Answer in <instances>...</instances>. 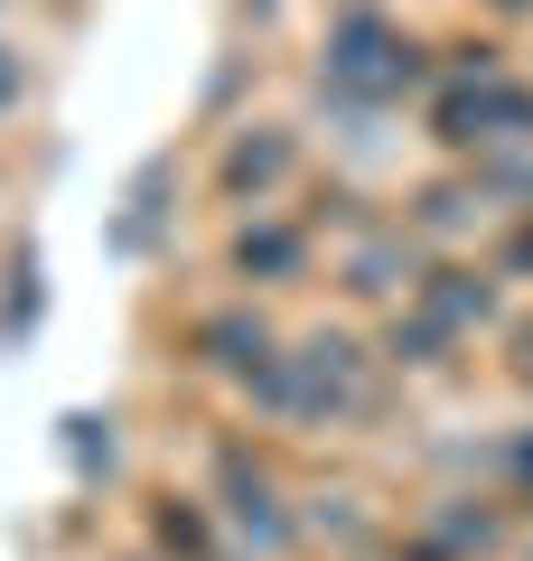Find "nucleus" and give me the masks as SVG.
<instances>
[{"mask_svg": "<svg viewBox=\"0 0 533 561\" xmlns=\"http://www.w3.org/2000/svg\"><path fill=\"white\" fill-rule=\"evenodd\" d=\"M10 103H20V66L0 57V113H10Z\"/></svg>", "mask_w": 533, "mask_h": 561, "instance_id": "1", "label": "nucleus"}]
</instances>
